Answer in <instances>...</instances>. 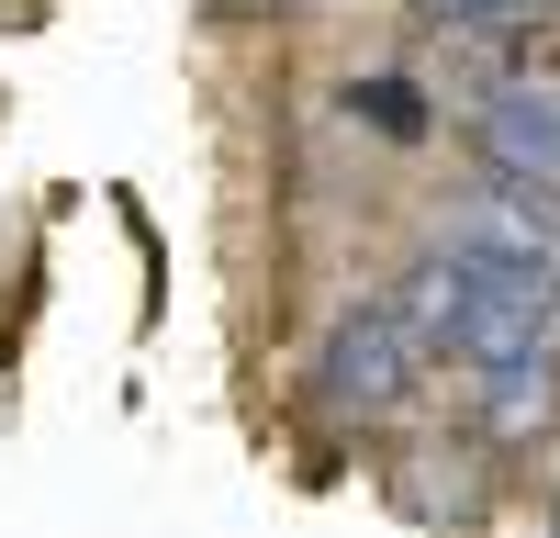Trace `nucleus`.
Instances as JSON below:
<instances>
[{"instance_id":"1","label":"nucleus","mask_w":560,"mask_h":538,"mask_svg":"<svg viewBox=\"0 0 560 538\" xmlns=\"http://www.w3.org/2000/svg\"><path fill=\"white\" fill-rule=\"evenodd\" d=\"M393 303H404V326L427 337V359H448L459 382H493V371H516V359L560 348V326H549V236L516 224V213L448 224L393 281Z\"/></svg>"},{"instance_id":"2","label":"nucleus","mask_w":560,"mask_h":538,"mask_svg":"<svg viewBox=\"0 0 560 538\" xmlns=\"http://www.w3.org/2000/svg\"><path fill=\"white\" fill-rule=\"evenodd\" d=\"M427 371H438V359H427V337L404 326V303L370 292V303H348L337 326H325V348H314V416H325V426H393Z\"/></svg>"},{"instance_id":"3","label":"nucleus","mask_w":560,"mask_h":538,"mask_svg":"<svg viewBox=\"0 0 560 538\" xmlns=\"http://www.w3.org/2000/svg\"><path fill=\"white\" fill-rule=\"evenodd\" d=\"M471 157L504 202L560 213V90L549 79H493L471 102Z\"/></svg>"},{"instance_id":"4","label":"nucleus","mask_w":560,"mask_h":538,"mask_svg":"<svg viewBox=\"0 0 560 538\" xmlns=\"http://www.w3.org/2000/svg\"><path fill=\"white\" fill-rule=\"evenodd\" d=\"M471 393H482V437H493V448L549 437V426H560V348H549V359H516V371H493V382H471Z\"/></svg>"},{"instance_id":"5","label":"nucleus","mask_w":560,"mask_h":538,"mask_svg":"<svg viewBox=\"0 0 560 538\" xmlns=\"http://www.w3.org/2000/svg\"><path fill=\"white\" fill-rule=\"evenodd\" d=\"M348 113H359L370 134H393V147H415V134L438 124L427 102H415V79H393V68H382V79H348Z\"/></svg>"},{"instance_id":"6","label":"nucleus","mask_w":560,"mask_h":538,"mask_svg":"<svg viewBox=\"0 0 560 538\" xmlns=\"http://www.w3.org/2000/svg\"><path fill=\"white\" fill-rule=\"evenodd\" d=\"M427 23H448V34H504V23H527L538 0H415Z\"/></svg>"},{"instance_id":"7","label":"nucleus","mask_w":560,"mask_h":538,"mask_svg":"<svg viewBox=\"0 0 560 538\" xmlns=\"http://www.w3.org/2000/svg\"><path fill=\"white\" fill-rule=\"evenodd\" d=\"M549 326H560V247H549Z\"/></svg>"}]
</instances>
